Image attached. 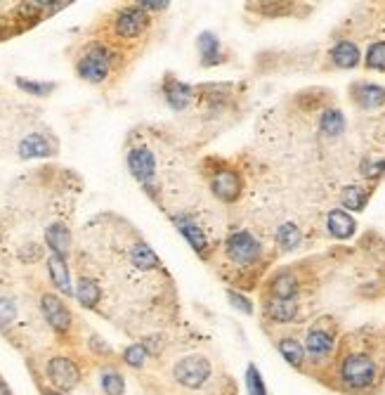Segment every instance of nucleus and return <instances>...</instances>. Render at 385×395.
Returning <instances> with one entry per match:
<instances>
[{"instance_id": "obj_30", "label": "nucleus", "mask_w": 385, "mask_h": 395, "mask_svg": "<svg viewBox=\"0 0 385 395\" xmlns=\"http://www.w3.org/2000/svg\"><path fill=\"white\" fill-rule=\"evenodd\" d=\"M123 360H126V365L130 367H145L147 362V348L140 346V343H135V346H128L126 353H123Z\"/></svg>"}, {"instance_id": "obj_2", "label": "nucleus", "mask_w": 385, "mask_h": 395, "mask_svg": "<svg viewBox=\"0 0 385 395\" xmlns=\"http://www.w3.org/2000/svg\"><path fill=\"white\" fill-rule=\"evenodd\" d=\"M338 329L336 322L331 317H322L315 325L308 329V336H305V355H308V362L312 367H329L331 358L338 351L336 343Z\"/></svg>"}, {"instance_id": "obj_22", "label": "nucleus", "mask_w": 385, "mask_h": 395, "mask_svg": "<svg viewBox=\"0 0 385 395\" xmlns=\"http://www.w3.org/2000/svg\"><path fill=\"white\" fill-rule=\"evenodd\" d=\"M274 239H277V244L282 251H293V249H298L300 242H303V232L298 230L296 223H284V225H279L277 232H274Z\"/></svg>"}, {"instance_id": "obj_33", "label": "nucleus", "mask_w": 385, "mask_h": 395, "mask_svg": "<svg viewBox=\"0 0 385 395\" xmlns=\"http://www.w3.org/2000/svg\"><path fill=\"white\" fill-rule=\"evenodd\" d=\"M227 299H230L232 306L237 308V310H241V313H246V315H251V313H253L251 301H249V299H244V296H241V294H237V291H234V289L227 291Z\"/></svg>"}, {"instance_id": "obj_1", "label": "nucleus", "mask_w": 385, "mask_h": 395, "mask_svg": "<svg viewBox=\"0 0 385 395\" xmlns=\"http://www.w3.org/2000/svg\"><path fill=\"white\" fill-rule=\"evenodd\" d=\"M331 365V386L348 395H374L385 381V339L371 329L348 334Z\"/></svg>"}, {"instance_id": "obj_3", "label": "nucleus", "mask_w": 385, "mask_h": 395, "mask_svg": "<svg viewBox=\"0 0 385 395\" xmlns=\"http://www.w3.org/2000/svg\"><path fill=\"white\" fill-rule=\"evenodd\" d=\"M223 254L232 268L241 270V273H249L251 268H256L260 258H263V244L249 230H234L225 239Z\"/></svg>"}, {"instance_id": "obj_15", "label": "nucleus", "mask_w": 385, "mask_h": 395, "mask_svg": "<svg viewBox=\"0 0 385 395\" xmlns=\"http://www.w3.org/2000/svg\"><path fill=\"white\" fill-rule=\"evenodd\" d=\"M197 43H199V57L204 67H215V64L223 62V43H220V38L215 34L204 31Z\"/></svg>"}, {"instance_id": "obj_24", "label": "nucleus", "mask_w": 385, "mask_h": 395, "mask_svg": "<svg viewBox=\"0 0 385 395\" xmlns=\"http://www.w3.org/2000/svg\"><path fill=\"white\" fill-rule=\"evenodd\" d=\"M369 202V192L360 185H348L341 190V204L348 211H362Z\"/></svg>"}, {"instance_id": "obj_4", "label": "nucleus", "mask_w": 385, "mask_h": 395, "mask_svg": "<svg viewBox=\"0 0 385 395\" xmlns=\"http://www.w3.org/2000/svg\"><path fill=\"white\" fill-rule=\"evenodd\" d=\"M171 218H173L175 228L180 230V235L194 246V251H197L199 256H204V258H211L215 244L211 239V232H208L206 225L199 220L197 213L180 211V213H171Z\"/></svg>"}, {"instance_id": "obj_32", "label": "nucleus", "mask_w": 385, "mask_h": 395, "mask_svg": "<svg viewBox=\"0 0 385 395\" xmlns=\"http://www.w3.org/2000/svg\"><path fill=\"white\" fill-rule=\"evenodd\" d=\"M17 86L19 88H24L26 93H36V95H48L52 88V83H31V81H26V79H17Z\"/></svg>"}, {"instance_id": "obj_23", "label": "nucleus", "mask_w": 385, "mask_h": 395, "mask_svg": "<svg viewBox=\"0 0 385 395\" xmlns=\"http://www.w3.org/2000/svg\"><path fill=\"white\" fill-rule=\"evenodd\" d=\"M48 270H50L52 282L57 284V289H62L64 294H74V289H71V280H69V270H67V263H64V258L50 256L48 258Z\"/></svg>"}, {"instance_id": "obj_14", "label": "nucleus", "mask_w": 385, "mask_h": 395, "mask_svg": "<svg viewBox=\"0 0 385 395\" xmlns=\"http://www.w3.org/2000/svg\"><path fill=\"white\" fill-rule=\"evenodd\" d=\"M263 310L272 322H277V325H289V322H293L298 317L296 301H282V299H272V296L265 301Z\"/></svg>"}, {"instance_id": "obj_17", "label": "nucleus", "mask_w": 385, "mask_h": 395, "mask_svg": "<svg viewBox=\"0 0 385 395\" xmlns=\"http://www.w3.org/2000/svg\"><path fill=\"white\" fill-rule=\"evenodd\" d=\"M326 228H329V232L334 237L338 239H348L355 235V230H357V223H355V218L350 216L348 211H343V209H334L326 216Z\"/></svg>"}, {"instance_id": "obj_28", "label": "nucleus", "mask_w": 385, "mask_h": 395, "mask_svg": "<svg viewBox=\"0 0 385 395\" xmlns=\"http://www.w3.org/2000/svg\"><path fill=\"white\" fill-rule=\"evenodd\" d=\"M367 67L369 69H378V71H385V43L378 41L369 48L367 53Z\"/></svg>"}, {"instance_id": "obj_19", "label": "nucleus", "mask_w": 385, "mask_h": 395, "mask_svg": "<svg viewBox=\"0 0 385 395\" xmlns=\"http://www.w3.org/2000/svg\"><path fill=\"white\" fill-rule=\"evenodd\" d=\"M76 299L83 308H97L102 301L100 284H97L93 277L81 275V280H78V289H76Z\"/></svg>"}, {"instance_id": "obj_11", "label": "nucleus", "mask_w": 385, "mask_h": 395, "mask_svg": "<svg viewBox=\"0 0 385 395\" xmlns=\"http://www.w3.org/2000/svg\"><path fill=\"white\" fill-rule=\"evenodd\" d=\"M41 308H43V315L45 320L50 322V327L55 329V332H67V329L71 327V315L67 306L57 299V296L52 294H45L41 299Z\"/></svg>"}, {"instance_id": "obj_10", "label": "nucleus", "mask_w": 385, "mask_h": 395, "mask_svg": "<svg viewBox=\"0 0 385 395\" xmlns=\"http://www.w3.org/2000/svg\"><path fill=\"white\" fill-rule=\"evenodd\" d=\"M48 379L57 391H71L81 381V372H78V367L71 360L55 358L48 365Z\"/></svg>"}, {"instance_id": "obj_18", "label": "nucleus", "mask_w": 385, "mask_h": 395, "mask_svg": "<svg viewBox=\"0 0 385 395\" xmlns=\"http://www.w3.org/2000/svg\"><path fill=\"white\" fill-rule=\"evenodd\" d=\"M331 60H334L336 67L352 69L360 64V48L352 41H338L334 48H331Z\"/></svg>"}, {"instance_id": "obj_12", "label": "nucleus", "mask_w": 385, "mask_h": 395, "mask_svg": "<svg viewBox=\"0 0 385 395\" xmlns=\"http://www.w3.org/2000/svg\"><path fill=\"white\" fill-rule=\"evenodd\" d=\"M300 294V282L298 275L291 273V270H284V273L274 275L270 282V296L272 299H282V301H293Z\"/></svg>"}, {"instance_id": "obj_26", "label": "nucleus", "mask_w": 385, "mask_h": 395, "mask_svg": "<svg viewBox=\"0 0 385 395\" xmlns=\"http://www.w3.org/2000/svg\"><path fill=\"white\" fill-rule=\"evenodd\" d=\"M246 388H249V395H267L265 379L256 365H249V369H246Z\"/></svg>"}, {"instance_id": "obj_5", "label": "nucleus", "mask_w": 385, "mask_h": 395, "mask_svg": "<svg viewBox=\"0 0 385 395\" xmlns=\"http://www.w3.org/2000/svg\"><path fill=\"white\" fill-rule=\"evenodd\" d=\"M114 62H116V57L112 50L104 48L102 43H93L86 53H83L81 60H78L76 69L81 79H86L90 83H102L109 76V71H112Z\"/></svg>"}, {"instance_id": "obj_20", "label": "nucleus", "mask_w": 385, "mask_h": 395, "mask_svg": "<svg viewBox=\"0 0 385 395\" xmlns=\"http://www.w3.org/2000/svg\"><path fill=\"white\" fill-rule=\"evenodd\" d=\"M355 100L362 109H378L385 105V88L362 83V86H355Z\"/></svg>"}, {"instance_id": "obj_6", "label": "nucleus", "mask_w": 385, "mask_h": 395, "mask_svg": "<svg viewBox=\"0 0 385 395\" xmlns=\"http://www.w3.org/2000/svg\"><path fill=\"white\" fill-rule=\"evenodd\" d=\"M208 187L220 202L225 204H234L239 202L241 192H244V178H241L239 171H234L232 166L220 164L215 171H208Z\"/></svg>"}, {"instance_id": "obj_25", "label": "nucleus", "mask_w": 385, "mask_h": 395, "mask_svg": "<svg viewBox=\"0 0 385 395\" xmlns=\"http://www.w3.org/2000/svg\"><path fill=\"white\" fill-rule=\"evenodd\" d=\"M319 131H322L326 138H338L345 131V119L338 109H326L319 119Z\"/></svg>"}, {"instance_id": "obj_29", "label": "nucleus", "mask_w": 385, "mask_h": 395, "mask_svg": "<svg viewBox=\"0 0 385 395\" xmlns=\"http://www.w3.org/2000/svg\"><path fill=\"white\" fill-rule=\"evenodd\" d=\"M102 388L107 391V395H121L126 386H123L121 374H116L114 369H107V372H102Z\"/></svg>"}, {"instance_id": "obj_13", "label": "nucleus", "mask_w": 385, "mask_h": 395, "mask_svg": "<svg viewBox=\"0 0 385 395\" xmlns=\"http://www.w3.org/2000/svg\"><path fill=\"white\" fill-rule=\"evenodd\" d=\"M163 95H166V102L171 105L173 109H187L192 105L194 100V88L187 86V83L182 81H175V79H168L163 83Z\"/></svg>"}, {"instance_id": "obj_27", "label": "nucleus", "mask_w": 385, "mask_h": 395, "mask_svg": "<svg viewBox=\"0 0 385 395\" xmlns=\"http://www.w3.org/2000/svg\"><path fill=\"white\" fill-rule=\"evenodd\" d=\"M360 171H362V176L369 180L383 178L385 176V159L383 157H367L362 161Z\"/></svg>"}, {"instance_id": "obj_9", "label": "nucleus", "mask_w": 385, "mask_h": 395, "mask_svg": "<svg viewBox=\"0 0 385 395\" xmlns=\"http://www.w3.org/2000/svg\"><path fill=\"white\" fill-rule=\"evenodd\" d=\"M149 27V15L140 8H123L114 17V31L119 38H137Z\"/></svg>"}, {"instance_id": "obj_7", "label": "nucleus", "mask_w": 385, "mask_h": 395, "mask_svg": "<svg viewBox=\"0 0 385 395\" xmlns=\"http://www.w3.org/2000/svg\"><path fill=\"white\" fill-rule=\"evenodd\" d=\"M211 374H213V365L204 355H185L182 360H178V365L173 369V379L178 381L182 388L206 386Z\"/></svg>"}, {"instance_id": "obj_31", "label": "nucleus", "mask_w": 385, "mask_h": 395, "mask_svg": "<svg viewBox=\"0 0 385 395\" xmlns=\"http://www.w3.org/2000/svg\"><path fill=\"white\" fill-rule=\"evenodd\" d=\"M15 303L5 296H0V327H8L12 320H15Z\"/></svg>"}, {"instance_id": "obj_35", "label": "nucleus", "mask_w": 385, "mask_h": 395, "mask_svg": "<svg viewBox=\"0 0 385 395\" xmlns=\"http://www.w3.org/2000/svg\"><path fill=\"white\" fill-rule=\"evenodd\" d=\"M45 395H62V393H55V391H52V393H45Z\"/></svg>"}, {"instance_id": "obj_8", "label": "nucleus", "mask_w": 385, "mask_h": 395, "mask_svg": "<svg viewBox=\"0 0 385 395\" xmlns=\"http://www.w3.org/2000/svg\"><path fill=\"white\" fill-rule=\"evenodd\" d=\"M128 168L149 197L156 199V154L147 145H137L128 152Z\"/></svg>"}, {"instance_id": "obj_21", "label": "nucleus", "mask_w": 385, "mask_h": 395, "mask_svg": "<svg viewBox=\"0 0 385 395\" xmlns=\"http://www.w3.org/2000/svg\"><path fill=\"white\" fill-rule=\"evenodd\" d=\"M45 239H48V246L52 251H55V256L64 258L69 254V246H71V239H69V230L64 228L62 223H55L50 225L48 232H45Z\"/></svg>"}, {"instance_id": "obj_16", "label": "nucleus", "mask_w": 385, "mask_h": 395, "mask_svg": "<svg viewBox=\"0 0 385 395\" xmlns=\"http://www.w3.org/2000/svg\"><path fill=\"white\" fill-rule=\"evenodd\" d=\"M277 348L293 369H305V365H308L305 346L296 339V336H282V339L277 341Z\"/></svg>"}, {"instance_id": "obj_34", "label": "nucleus", "mask_w": 385, "mask_h": 395, "mask_svg": "<svg viewBox=\"0 0 385 395\" xmlns=\"http://www.w3.org/2000/svg\"><path fill=\"white\" fill-rule=\"evenodd\" d=\"M166 5L168 3H161V0H147V3H137V8L147 12V10H163Z\"/></svg>"}]
</instances>
